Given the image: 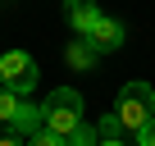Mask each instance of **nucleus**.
Segmentation results:
<instances>
[{"label":"nucleus","mask_w":155,"mask_h":146,"mask_svg":"<svg viewBox=\"0 0 155 146\" xmlns=\"http://www.w3.org/2000/svg\"><path fill=\"white\" fill-rule=\"evenodd\" d=\"M41 114H46V128H50V132L68 137V132H73L78 123H82V96H78L73 87H55V91L46 96Z\"/></svg>","instance_id":"1"},{"label":"nucleus","mask_w":155,"mask_h":146,"mask_svg":"<svg viewBox=\"0 0 155 146\" xmlns=\"http://www.w3.org/2000/svg\"><path fill=\"white\" fill-rule=\"evenodd\" d=\"M146 119H155V91H150V82H128L119 91V123H123V132H137Z\"/></svg>","instance_id":"2"},{"label":"nucleus","mask_w":155,"mask_h":146,"mask_svg":"<svg viewBox=\"0 0 155 146\" xmlns=\"http://www.w3.org/2000/svg\"><path fill=\"white\" fill-rule=\"evenodd\" d=\"M0 87L28 96L37 87V59L28 50H5V55H0Z\"/></svg>","instance_id":"3"},{"label":"nucleus","mask_w":155,"mask_h":146,"mask_svg":"<svg viewBox=\"0 0 155 146\" xmlns=\"http://www.w3.org/2000/svg\"><path fill=\"white\" fill-rule=\"evenodd\" d=\"M64 18H68V28L78 37H87L96 28V18H101V5L96 0H64Z\"/></svg>","instance_id":"4"},{"label":"nucleus","mask_w":155,"mask_h":146,"mask_svg":"<svg viewBox=\"0 0 155 146\" xmlns=\"http://www.w3.org/2000/svg\"><path fill=\"white\" fill-rule=\"evenodd\" d=\"M87 41H91V46H96L101 55H105V50H119V46H123V23H119V18H105V14H101V18H96V28L87 32Z\"/></svg>","instance_id":"5"},{"label":"nucleus","mask_w":155,"mask_h":146,"mask_svg":"<svg viewBox=\"0 0 155 146\" xmlns=\"http://www.w3.org/2000/svg\"><path fill=\"white\" fill-rule=\"evenodd\" d=\"M5 128H14V132H23V137H28V132L46 128V114H41L37 105H28V101H23V105H18V114H14V119L5 123Z\"/></svg>","instance_id":"6"},{"label":"nucleus","mask_w":155,"mask_h":146,"mask_svg":"<svg viewBox=\"0 0 155 146\" xmlns=\"http://www.w3.org/2000/svg\"><path fill=\"white\" fill-rule=\"evenodd\" d=\"M64 59H68V68H91V64L101 59V50H96L87 37H78V41H68V55H64Z\"/></svg>","instance_id":"7"},{"label":"nucleus","mask_w":155,"mask_h":146,"mask_svg":"<svg viewBox=\"0 0 155 146\" xmlns=\"http://www.w3.org/2000/svg\"><path fill=\"white\" fill-rule=\"evenodd\" d=\"M18 105H23V96H18V91H9V87H0V123H9V119L18 114Z\"/></svg>","instance_id":"8"},{"label":"nucleus","mask_w":155,"mask_h":146,"mask_svg":"<svg viewBox=\"0 0 155 146\" xmlns=\"http://www.w3.org/2000/svg\"><path fill=\"white\" fill-rule=\"evenodd\" d=\"M96 141H101V132H96V128H87V123H78V128L64 137V146H96Z\"/></svg>","instance_id":"9"},{"label":"nucleus","mask_w":155,"mask_h":146,"mask_svg":"<svg viewBox=\"0 0 155 146\" xmlns=\"http://www.w3.org/2000/svg\"><path fill=\"white\" fill-rule=\"evenodd\" d=\"M28 146H64V137L50 128H37V132H28Z\"/></svg>","instance_id":"10"},{"label":"nucleus","mask_w":155,"mask_h":146,"mask_svg":"<svg viewBox=\"0 0 155 146\" xmlns=\"http://www.w3.org/2000/svg\"><path fill=\"white\" fill-rule=\"evenodd\" d=\"M101 137H123V123H119V114H110V119H101V128H96Z\"/></svg>","instance_id":"11"},{"label":"nucleus","mask_w":155,"mask_h":146,"mask_svg":"<svg viewBox=\"0 0 155 146\" xmlns=\"http://www.w3.org/2000/svg\"><path fill=\"white\" fill-rule=\"evenodd\" d=\"M137 146H155V119H146L137 128Z\"/></svg>","instance_id":"12"},{"label":"nucleus","mask_w":155,"mask_h":146,"mask_svg":"<svg viewBox=\"0 0 155 146\" xmlns=\"http://www.w3.org/2000/svg\"><path fill=\"white\" fill-rule=\"evenodd\" d=\"M0 146H28V137L14 132V128H5V132H0Z\"/></svg>","instance_id":"13"},{"label":"nucleus","mask_w":155,"mask_h":146,"mask_svg":"<svg viewBox=\"0 0 155 146\" xmlns=\"http://www.w3.org/2000/svg\"><path fill=\"white\" fill-rule=\"evenodd\" d=\"M96 146H123V137H101Z\"/></svg>","instance_id":"14"}]
</instances>
